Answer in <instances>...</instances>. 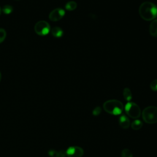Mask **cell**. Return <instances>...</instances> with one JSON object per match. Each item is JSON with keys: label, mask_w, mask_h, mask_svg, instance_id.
<instances>
[{"label": "cell", "mask_w": 157, "mask_h": 157, "mask_svg": "<svg viewBox=\"0 0 157 157\" xmlns=\"http://www.w3.org/2000/svg\"><path fill=\"white\" fill-rule=\"evenodd\" d=\"M139 13L144 20H153L157 17V6L151 2H144L139 6Z\"/></svg>", "instance_id": "1"}, {"label": "cell", "mask_w": 157, "mask_h": 157, "mask_svg": "<svg viewBox=\"0 0 157 157\" xmlns=\"http://www.w3.org/2000/svg\"><path fill=\"white\" fill-rule=\"evenodd\" d=\"M103 108L108 113L113 115H119L122 113L124 107L121 102L116 99H110L104 103Z\"/></svg>", "instance_id": "2"}, {"label": "cell", "mask_w": 157, "mask_h": 157, "mask_svg": "<svg viewBox=\"0 0 157 157\" xmlns=\"http://www.w3.org/2000/svg\"><path fill=\"white\" fill-rule=\"evenodd\" d=\"M144 121L148 124L157 123V107L148 106L145 108L142 113Z\"/></svg>", "instance_id": "3"}, {"label": "cell", "mask_w": 157, "mask_h": 157, "mask_svg": "<svg viewBox=\"0 0 157 157\" xmlns=\"http://www.w3.org/2000/svg\"><path fill=\"white\" fill-rule=\"evenodd\" d=\"M127 115L132 118H137L140 116L141 112L139 105L132 102H128L124 107Z\"/></svg>", "instance_id": "4"}, {"label": "cell", "mask_w": 157, "mask_h": 157, "mask_svg": "<svg viewBox=\"0 0 157 157\" xmlns=\"http://www.w3.org/2000/svg\"><path fill=\"white\" fill-rule=\"evenodd\" d=\"M35 33L41 36H45L48 34L50 31V26L46 21L41 20L37 21L34 27Z\"/></svg>", "instance_id": "5"}, {"label": "cell", "mask_w": 157, "mask_h": 157, "mask_svg": "<svg viewBox=\"0 0 157 157\" xmlns=\"http://www.w3.org/2000/svg\"><path fill=\"white\" fill-rule=\"evenodd\" d=\"M65 15V11L61 8H56L50 12L48 15L49 19L52 21L60 20Z\"/></svg>", "instance_id": "6"}, {"label": "cell", "mask_w": 157, "mask_h": 157, "mask_svg": "<svg viewBox=\"0 0 157 157\" xmlns=\"http://www.w3.org/2000/svg\"><path fill=\"white\" fill-rule=\"evenodd\" d=\"M83 153V150L78 146L70 147L66 151V154L68 157H82Z\"/></svg>", "instance_id": "7"}, {"label": "cell", "mask_w": 157, "mask_h": 157, "mask_svg": "<svg viewBox=\"0 0 157 157\" xmlns=\"http://www.w3.org/2000/svg\"><path fill=\"white\" fill-rule=\"evenodd\" d=\"M119 124L123 129H128L130 126L129 119L124 115H122L119 118Z\"/></svg>", "instance_id": "8"}, {"label": "cell", "mask_w": 157, "mask_h": 157, "mask_svg": "<svg viewBox=\"0 0 157 157\" xmlns=\"http://www.w3.org/2000/svg\"><path fill=\"white\" fill-rule=\"evenodd\" d=\"M149 33L153 37H157V19L153 20L149 26Z\"/></svg>", "instance_id": "9"}, {"label": "cell", "mask_w": 157, "mask_h": 157, "mask_svg": "<svg viewBox=\"0 0 157 157\" xmlns=\"http://www.w3.org/2000/svg\"><path fill=\"white\" fill-rule=\"evenodd\" d=\"M52 35L56 38L61 37L63 35V29L58 26H55L51 29Z\"/></svg>", "instance_id": "10"}, {"label": "cell", "mask_w": 157, "mask_h": 157, "mask_svg": "<svg viewBox=\"0 0 157 157\" xmlns=\"http://www.w3.org/2000/svg\"><path fill=\"white\" fill-rule=\"evenodd\" d=\"M48 155L50 157H64L66 154V151H56L55 150H51L48 151Z\"/></svg>", "instance_id": "11"}, {"label": "cell", "mask_w": 157, "mask_h": 157, "mask_svg": "<svg viewBox=\"0 0 157 157\" xmlns=\"http://www.w3.org/2000/svg\"><path fill=\"white\" fill-rule=\"evenodd\" d=\"M123 97L126 101L128 102H130L131 100L132 99V93L129 88H125L123 90Z\"/></svg>", "instance_id": "12"}, {"label": "cell", "mask_w": 157, "mask_h": 157, "mask_svg": "<svg viewBox=\"0 0 157 157\" xmlns=\"http://www.w3.org/2000/svg\"><path fill=\"white\" fill-rule=\"evenodd\" d=\"M142 126H143V123L139 120H136L133 121L131 124L132 129H133L134 130H139L142 127Z\"/></svg>", "instance_id": "13"}, {"label": "cell", "mask_w": 157, "mask_h": 157, "mask_svg": "<svg viewBox=\"0 0 157 157\" xmlns=\"http://www.w3.org/2000/svg\"><path fill=\"white\" fill-rule=\"evenodd\" d=\"M77 4L75 1H69L65 5V8L69 11H72L77 8Z\"/></svg>", "instance_id": "14"}, {"label": "cell", "mask_w": 157, "mask_h": 157, "mask_svg": "<svg viewBox=\"0 0 157 157\" xmlns=\"http://www.w3.org/2000/svg\"><path fill=\"white\" fill-rule=\"evenodd\" d=\"M13 7L10 5H5L2 9V12L5 13V14H10L13 12Z\"/></svg>", "instance_id": "15"}, {"label": "cell", "mask_w": 157, "mask_h": 157, "mask_svg": "<svg viewBox=\"0 0 157 157\" xmlns=\"http://www.w3.org/2000/svg\"><path fill=\"white\" fill-rule=\"evenodd\" d=\"M121 157H133L131 151L128 149H123L121 153Z\"/></svg>", "instance_id": "16"}, {"label": "cell", "mask_w": 157, "mask_h": 157, "mask_svg": "<svg viewBox=\"0 0 157 157\" xmlns=\"http://www.w3.org/2000/svg\"><path fill=\"white\" fill-rule=\"evenodd\" d=\"M7 36L6 31L3 28H0V43H2L6 39Z\"/></svg>", "instance_id": "17"}, {"label": "cell", "mask_w": 157, "mask_h": 157, "mask_svg": "<svg viewBox=\"0 0 157 157\" xmlns=\"http://www.w3.org/2000/svg\"><path fill=\"white\" fill-rule=\"evenodd\" d=\"M150 87L151 90L154 91H157V79L151 81L150 84Z\"/></svg>", "instance_id": "18"}, {"label": "cell", "mask_w": 157, "mask_h": 157, "mask_svg": "<svg viewBox=\"0 0 157 157\" xmlns=\"http://www.w3.org/2000/svg\"><path fill=\"white\" fill-rule=\"evenodd\" d=\"M101 112V109L99 107H95L94 109V110H93V115H95V116L99 115Z\"/></svg>", "instance_id": "19"}, {"label": "cell", "mask_w": 157, "mask_h": 157, "mask_svg": "<svg viewBox=\"0 0 157 157\" xmlns=\"http://www.w3.org/2000/svg\"><path fill=\"white\" fill-rule=\"evenodd\" d=\"M1 80V71H0V81Z\"/></svg>", "instance_id": "20"}, {"label": "cell", "mask_w": 157, "mask_h": 157, "mask_svg": "<svg viewBox=\"0 0 157 157\" xmlns=\"http://www.w3.org/2000/svg\"><path fill=\"white\" fill-rule=\"evenodd\" d=\"M1 12H2V10H1V9L0 8V15H1Z\"/></svg>", "instance_id": "21"}, {"label": "cell", "mask_w": 157, "mask_h": 157, "mask_svg": "<svg viewBox=\"0 0 157 157\" xmlns=\"http://www.w3.org/2000/svg\"><path fill=\"white\" fill-rule=\"evenodd\" d=\"M15 1H20V0H15Z\"/></svg>", "instance_id": "22"}, {"label": "cell", "mask_w": 157, "mask_h": 157, "mask_svg": "<svg viewBox=\"0 0 157 157\" xmlns=\"http://www.w3.org/2000/svg\"><path fill=\"white\" fill-rule=\"evenodd\" d=\"M64 157H65V156H64Z\"/></svg>", "instance_id": "23"}]
</instances>
